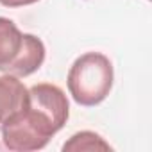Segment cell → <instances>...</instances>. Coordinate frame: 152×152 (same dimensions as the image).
Listing matches in <instances>:
<instances>
[{
	"mask_svg": "<svg viewBox=\"0 0 152 152\" xmlns=\"http://www.w3.org/2000/svg\"><path fill=\"white\" fill-rule=\"evenodd\" d=\"M113 64L100 52H86L73 61L68 72V91L79 106L100 104L113 88Z\"/></svg>",
	"mask_w": 152,
	"mask_h": 152,
	"instance_id": "obj_1",
	"label": "cell"
},
{
	"mask_svg": "<svg viewBox=\"0 0 152 152\" xmlns=\"http://www.w3.org/2000/svg\"><path fill=\"white\" fill-rule=\"evenodd\" d=\"M45 45L34 34H23L16 23L0 16V72L27 77L41 68Z\"/></svg>",
	"mask_w": 152,
	"mask_h": 152,
	"instance_id": "obj_2",
	"label": "cell"
},
{
	"mask_svg": "<svg viewBox=\"0 0 152 152\" xmlns=\"http://www.w3.org/2000/svg\"><path fill=\"white\" fill-rule=\"evenodd\" d=\"M0 131L6 148L15 152H31L45 148L50 138H54L61 127L52 120L50 115L29 102L23 109L9 116L2 124Z\"/></svg>",
	"mask_w": 152,
	"mask_h": 152,
	"instance_id": "obj_3",
	"label": "cell"
},
{
	"mask_svg": "<svg viewBox=\"0 0 152 152\" xmlns=\"http://www.w3.org/2000/svg\"><path fill=\"white\" fill-rule=\"evenodd\" d=\"M29 104V90L23 86L18 77L9 73H4L0 77V127L2 124L23 109Z\"/></svg>",
	"mask_w": 152,
	"mask_h": 152,
	"instance_id": "obj_4",
	"label": "cell"
},
{
	"mask_svg": "<svg viewBox=\"0 0 152 152\" xmlns=\"http://www.w3.org/2000/svg\"><path fill=\"white\" fill-rule=\"evenodd\" d=\"M64 152H93V150H111V145L107 141H104L99 134L91 132V131H81L77 134H73L64 145H63Z\"/></svg>",
	"mask_w": 152,
	"mask_h": 152,
	"instance_id": "obj_5",
	"label": "cell"
},
{
	"mask_svg": "<svg viewBox=\"0 0 152 152\" xmlns=\"http://www.w3.org/2000/svg\"><path fill=\"white\" fill-rule=\"evenodd\" d=\"M36 2L38 0H0V4L4 7H22V6H31Z\"/></svg>",
	"mask_w": 152,
	"mask_h": 152,
	"instance_id": "obj_6",
	"label": "cell"
}]
</instances>
